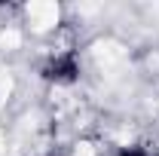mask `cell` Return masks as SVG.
<instances>
[{"label": "cell", "instance_id": "6da1fadb", "mask_svg": "<svg viewBox=\"0 0 159 156\" xmlns=\"http://www.w3.org/2000/svg\"><path fill=\"white\" fill-rule=\"evenodd\" d=\"M25 16H28V25L34 31H49L58 25V6L55 3H31L25 9Z\"/></svg>", "mask_w": 159, "mask_h": 156}]
</instances>
